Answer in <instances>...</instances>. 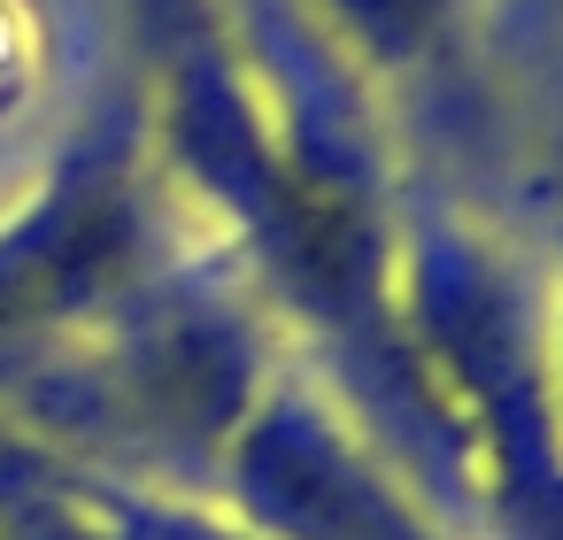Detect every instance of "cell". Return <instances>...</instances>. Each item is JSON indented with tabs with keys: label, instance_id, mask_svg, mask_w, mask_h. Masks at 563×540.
I'll use <instances>...</instances> for the list:
<instances>
[{
	"label": "cell",
	"instance_id": "cell-1",
	"mask_svg": "<svg viewBox=\"0 0 563 540\" xmlns=\"http://www.w3.org/2000/svg\"><path fill=\"white\" fill-rule=\"evenodd\" d=\"M140 255V178L124 140H93L0 232V355L93 317Z\"/></svg>",
	"mask_w": 563,
	"mask_h": 540
},
{
	"label": "cell",
	"instance_id": "cell-6",
	"mask_svg": "<svg viewBox=\"0 0 563 540\" xmlns=\"http://www.w3.org/2000/svg\"><path fill=\"white\" fill-rule=\"evenodd\" d=\"M555 209H563V163H555Z\"/></svg>",
	"mask_w": 563,
	"mask_h": 540
},
{
	"label": "cell",
	"instance_id": "cell-5",
	"mask_svg": "<svg viewBox=\"0 0 563 540\" xmlns=\"http://www.w3.org/2000/svg\"><path fill=\"white\" fill-rule=\"evenodd\" d=\"M109 540H232V532H217L201 517H178V509H124Z\"/></svg>",
	"mask_w": 563,
	"mask_h": 540
},
{
	"label": "cell",
	"instance_id": "cell-3",
	"mask_svg": "<svg viewBox=\"0 0 563 540\" xmlns=\"http://www.w3.org/2000/svg\"><path fill=\"white\" fill-rule=\"evenodd\" d=\"M247 378H255V348L224 309H163L117 348L101 394L140 440L209 448L240 417Z\"/></svg>",
	"mask_w": 563,
	"mask_h": 540
},
{
	"label": "cell",
	"instance_id": "cell-4",
	"mask_svg": "<svg viewBox=\"0 0 563 540\" xmlns=\"http://www.w3.org/2000/svg\"><path fill=\"white\" fill-rule=\"evenodd\" d=\"M340 16H347L363 40H378V47L394 55V47H409V40L440 16V0H340Z\"/></svg>",
	"mask_w": 563,
	"mask_h": 540
},
{
	"label": "cell",
	"instance_id": "cell-2",
	"mask_svg": "<svg viewBox=\"0 0 563 540\" xmlns=\"http://www.w3.org/2000/svg\"><path fill=\"white\" fill-rule=\"evenodd\" d=\"M240 494H247L255 525H271L278 540H432L378 486V471L340 432H324V417L301 401H278L247 432Z\"/></svg>",
	"mask_w": 563,
	"mask_h": 540
}]
</instances>
